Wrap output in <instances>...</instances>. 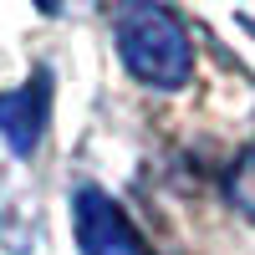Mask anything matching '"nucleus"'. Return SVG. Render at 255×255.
Listing matches in <instances>:
<instances>
[{
	"mask_svg": "<svg viewBox=\"0 0 255 255\" xmlns=\"http://www.w3.org/2000/svg\"><path fill=\"white\" fill-rule=\"evenodd\" d=\"M113 46L133 82L153 92H179L194 77V41L184 20L163 0H118L113 5Z\"/></svg>",
	"mask_w": 255,
	"mask_h": 255,
	"instance_id": "obj_1",
	"label": "nucleus"
},
{
	"mask_svg": "<svg viewBox=\"0 0 255 255\" xmlns=\"http://www.w3.org/2000/svg\"><path fill=\"white\" fill-rule=\"evenodd\" d=\"M72 230H77V255H143L133 220L97 184H82L72 194Z\"/></svg>",
	"mask_w": 255,
	"mask_h": 255,
	"instance_id": "obj_2",
	"label": "nucleus"
},
{
	"mask_svg": "<svg viewBox=\"0 0 255 255\" xmlns=\"http://www.w3.org/2000/svg\"><path fill=\"white\" fill-rule=\"evenodd\" d=\"M51 128V72L36 67L20 87L0 92V138L10 143L15 158H31Z\"/></svg>",
	"mask_w": 255,
	"mask_h": 255,
	"instance_id": "obj_3",
	"label": "nucleus"
},
{
	"mask_svg": "<svg viewBox=\"0 0 255 255\" xmlns=\"http://www.w3.org/2000/svg\"><path fill=\"white\" fill-rule=\"evenodd\" d=\"M225 199L235 204L245 220H255V143L225 168Z\"/></svg>",
	"mask_w": 255,
	"mask_h": 255,
	"instance_id": "obj_4",
	"label": "nucleus"
},
{
	"mask_svg": "<svg viewBox=\"0 0 255 255\" xmlns=\"http://www.w3.org/2000/svg\"><path fill=\"white\" fill-rule=\"evenodd\" d=\"M97 0H36V10L41 15H82V10H92Z\"/></svg>",
	"mask_w": 255,
	"mask_h": 255,
	"instance_id": "obj_5",
	"label": "nucleus"
}]
</instances>
